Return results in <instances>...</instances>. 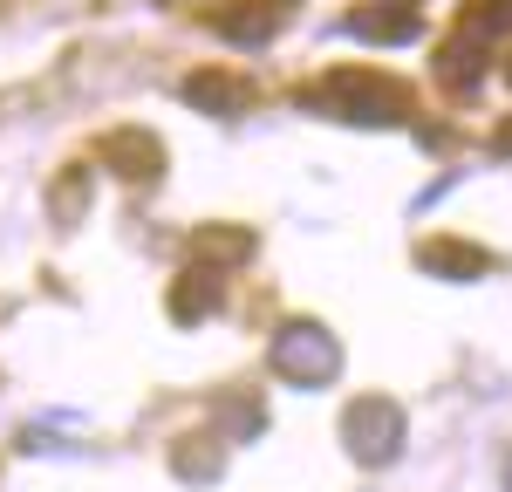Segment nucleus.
Listing matches in <instances>:
<instances>
[{
  "mask_svg": "<svg viewBox=\"0 0 512 492\" xmlns=\"http://www.w3.org/2000/svg\"><path fill=\"white\" fill-rule=\"evenodd\" d=\"M274 376L294 390H328L342 376V342L321 322H287L274 335Z\"/></svg>",
  "mask_w": 512,
  "mask_h": 492,
  "instance_id": "obj_2",
  "label": "nucleus"
},
{
  "mask_svg": "<svg viewBox=\"0 0 512 492\" xmlns=\"http://www.w3.org/2000/svg\"><path fill=\"white\" fill-rule=\"evenodd\" d=\"M185 103H192V110H212V117H239V110H246V82L205 69V76L185 82Z\"/></svg>",
  "mask_w": 512,
  "mask_h": 492,
  "instance_id": "obj_9",
  "label": "nucleus"
},
{
  "mask_svg": "<svg viewBox=\"0 0 512 492\" xmlns=\"http://www.w3.org/2000/svg\"><path fill=\"white\" fill-rule=\"evenodd\" d=\"M506 486H512V472H506Z\"/></svg>",
  "mask_w": 512,
  "mask_h": 492,
  "instance_id": "obj_16",
  "label": "nucleus"
},
{
  "mask_svg": "<svg viewBox=\"0 0 512 492\" xmlns=\"http://www.w3.org/2000/svg\"><path fill=\"white\" fill-rule=\"evenodd\" d=\"M417 267L437 274V281H478L492 260H485L478 246H465V240H431V246H417Z\"/></svg>",
  "mask_w": 512,
  "mask_h": 492,
  "instance_id": "obj_5",
  "label": "nucleus"
},
{
  "mask_svg": "<svg viewBox=\"0 0 512 492\" xmlns=\"http://www.w3.org/2000/svg\"><path fill=\"white\" fill-rule=\"evenodd\" d=\"M178 472H185V479H219V445H212V438H205V445L185 438V445H178Z\"/></svg>",
  "mask_w": 512,
  "mask_h": 492,
  "instance_id": "obj_13",
  "label": "nucleus"
},
{
  "mask_svg": "<svg viewBox=\"0 0 512 492\" xmlns=\"http://www.w3.org/2000/svg\"><path fill=\"white\" fill-rule=\"evenodd\" d=\"M301 110L362 123V130H390V123H410L417 89L396 82V76H369V69H335V76H321L315 89H301Z\"/></svg>",
  "mask_w": 512,
  "mask_h": 492,
  "instance_id": "obj_1",
  "label": "nucleus"
},
{
  "mask_svg": "<svg viewBox=\"0 0 512 492\" xmlns=\"http://www.w3.org/2000/svg\"><path fill=\"white\" fill-rule=\"evenodd\" d=\"M219 294H226V281H219V267L205 260V267H192L185 281L171 287V308H178V322H205V315L219 308Z\"/></svg>",
  "mask_w": 512,
  "mask_h": 492,
  "instance_id": "obj_7",
  "label": "nucleus"
},
{
  "mask_svg": "<svg viewBox=\"0 0 512 492\" xmlns=\"http://www.w3.org/2000/svg\"><path fill=\"white\" fill-rule=\"evenodd\" d=\"M437 82H444V89H458V96L478 89V82H485V48L465 41V35H451L444 48H437Z\"/></svg>",
  "mask_w": 512,
  "mask_h": 492,
  "instance_id": "obj_8",
  "label": "nucleus"
},
{
  "mask_svg": "<svg viewBox=\"0 0 512 492\" xmlns=\"http://www.w3.org/2000/svg\"><path fill=\"white\" fill-rule=\"evenodd\" d=\"M403 438H410V424H403V410H396L390 397H355V404L342 410V445H349L362 465H390L396 451H403Z\"/></svg>",
  "mask_w": 512,
  "mask_h": 492,
  "instance_id": "obj_3",
  "label": "nucleus"
},
{
  "mask_svg": "<svg viewBox=\"0 0 512 492\" xmlns=\"http://www.w3.org/2000/svg\"><path fill=\"white\" fill-rule=\"evenodd\" d=\"M349 35L396 48V41H417V35H424V21H417V14H403V7H362V14L349 21Z\"/></svg>",
  "mask_w": 512,
  "mask_h": 492,
  "instance_id": "obj_10",
  "label": "nucleus"
},
{
  "mask_svg": "<svg viewBox=\"0 0 512 492\" xmlns=\"http://www.w3.org/2000/svg\"><path fill=\"white\" fill-rule=\"evenodd\" d=\"M198 253H205L212 267H219V260H246V253H253V233H246V226H205V233H198Z\"/></svg>",
  "mask_w": 512,
  "mask_h": 492,
  "instance_id": "obj_12",
  "label": "nucleus"
},
{
  "mask_svg": "<svg viewBox=\"0 0 512 492\" xmlns=\"http://www.w3.org/2000/svg\"><path fill=\"white\" fill-rule=\"evenodd\" d=\"M458 35L465 41H506L512 35V0H465V14H458Z\"/></svg>",
  "mask_w": 512,
  "mask_h": 492,
  "instance_id": "obj_11",
  "label": "nucleus"
},
{
  "mask_svg": "<svg viewBox=\"0 0 512 492\" xmlns=\"http://www.w3.org/2000/svg\"><path fill=\"white\" fill-rule=\"evenodd\" d=\"M103 158L117 164L123 178H158V171H164V151H158L151 130H117V137L103 144Z\"/></svg>",
  "mask_w": 512,
  "mask_h": 492,
  "instance_id": "obj_6",
  "label": "nucleus"
},
{
  "mask_svg": "<svg viewBox=\"0 0 512 492\" xmlns=\"http://www.w3.org/2000/svg\"><path fill=\"white\" fill-rule=\"evenodd\" d=\"M499 151H506V158H512V123H506V130H499Z\"/></svg>",
  "mask_w": 512,
  "mask_h": 492,
  "instance_id": "obj_15",
  "label": "nucleus"
},
{
  "mask_svg": "<svg viewBox=\"0 0 512 492\" xmlns=\"http://www.w3.org/2000/svg\"><path fill=\"white\" fill-rule=\"evenodd\" d=\"M362 7H403V14H417L424 0H362Z\"/></svg>",
  "mask_w": 512,
  "mask_h": 492,
  "instance_id": "obj_14",
  "label": "nucleus"
},
{
  "mask_svg": "<svg viewBox=\"0 0 512 492\" xmlns=\"http://www.w3.org/2000/svg\"><path fill=\"white\" fill-rule=\"evenodd\" d=\"M274 21H280V0H226L212 14V28L226 41H239V48H260V41L274 35Z\"/></svg>",
  "mask_w": 512,
  "mask_h": 492,
  "instance_id": "obj_4",
  "label": "nucleus"
}]
</instances>
